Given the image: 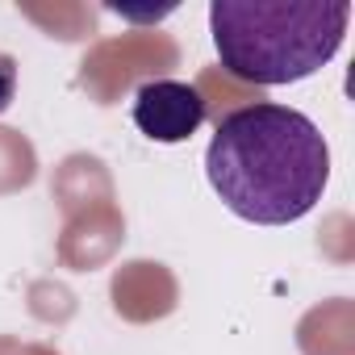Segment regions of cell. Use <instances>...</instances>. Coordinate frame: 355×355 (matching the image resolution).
<instances>
[{
	"label": "cell",
	"instance_id": "6da1fadb",
	"mask_svg": "<svg viewBox=\"0 0 355 355\" xmlns=\"http://www.w3.org/2000/svg\"><path fill=\"white\" fill-rule=\"evenodd\" d=\"M205 180L251 226L301 222L326 193L330 146L288 105H247L218 121L205 146Z\"/></svg>",
	"mask_w": 355,
	"mask_h": 355
},
{
	"label": "cell",
	"instance_id": "3957f363",
	"mask_svg": "<svg viewBox=\"0 0 355 355\" xmlns=\"http://www.w3.org/2000/svg\"><path fill=\"white\" fill-rule=\"evenodd\" d=\"M205 121V96L184 80H146L134 92V125L150 142H184Z\"/></svg>",
	"mask_w": 355,
	"mask_h": 355
},
{
	"label": "cell",
	"instance_id": "277c9868",
	"mask_svg": "<svg viewBox=\"0 0 355 355\" xmlns=\"http://www.w3.org/2000/svg\"><path fill=\"white\" fill-rule=\"evenodd\" d=\"M13 101H17V59L0 51V113H9Z\"/></svg>",
	"mask_w": 355,
	"mask_h": 355
},
{
	"label": "cell",
	"instance_id": "7a4b0ae2",
	"mask_svg": "<svg viewBox=\"0 0 355 355\" xmlns=\"http://www.w3.org/2000/svg\"><path fill=\"white\" fill-rule=\"evenodd\" d=\"M347 0H214L209 34L222 67L259 88L322 71L347 38Z\"/></svg>",
	"mask_w": 355,
	"mask_h": 355
}]
</instances>
